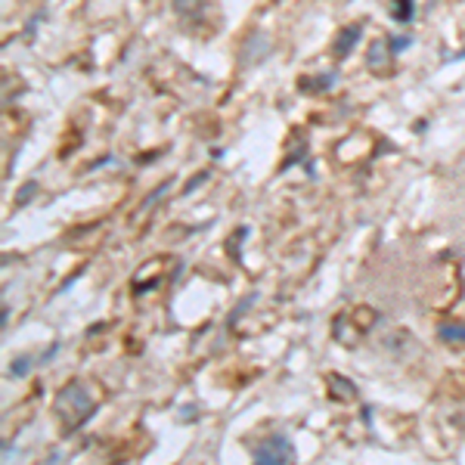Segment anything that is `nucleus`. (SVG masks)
<instances>
[{"mask_svg":"<svg viewBox=\"0 0 465 465\" xmlns=\"http://www.w3.org/2000/svg\"><path fill=\"white\" fill-rule=\"evenodd\" d=\"M90 409H93L90 394H87V388H84L81 382L66 385L56 394V413L62 416V422H66L68 428H78V425L90 416Z\"/></svg>","mask_w":465,"mask_h":465,"instance_id":"obj_1","label":"nucleus"},{"mask_svg":"<svg viewBox=\"0 0 465 465\" xmlns=\"http://www.w3.org/2000/svg\"><path fill=\"white\" fill-rule=\"evenodd\" d=\"M292 456H294V450H292L289 440H285L283 434H273L270 440L261 444L254 465H292Z\"/></svg>","mask_w":465,"mask_h":465,"instance_id":"obj_2","label":"nucleus"},{"mask_svg":"<svg viewBox=\"0 0 465 465\" xmlns=\"http://www.w3.org/2000/svg\"><path fill=\"white\" fill-rule=\"evenodd\" d=\"M356 35H360V25H351V28L341 31V37H338V44H335V53H338V56H345V53L351 50V44L356 41Z\"/></svg>","mask_w":465,"mask_h":465,"instance_id":"obj_3","label":"nucleus"},{"mask_svg":"<svg viewBox=\"0 0 465 465\" xmlns=\"http://www.w3.org/2000/svg\"><path fill=\"white\" fill-rule=\"evenodd\" d=\"M31 366H35V356H19V360H16L13 366H10V376H13V378H22Z\"/></svg>","mask_w":465,"mask_h":465,"instance_id":"obj_4","label":"nucleus"},{"mask_svg":"<svg viewBox=\"0 0 465 465\" xmlns=\"http://www.w3.org/2000/svg\"><path fill=\"white\" fill-rule=\"evenodd\" d=\"M440 335H444V341H465V326H444Z\"/></svg>","mask_w":465,"mask_h":465,"instance_id":"obj_5","label":"nucleus"}]
</instances>
